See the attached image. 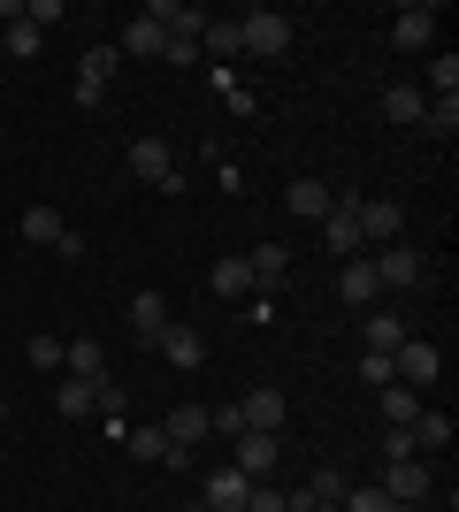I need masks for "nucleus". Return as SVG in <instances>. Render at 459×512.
Segmentation results:
<instances>
[{
  "label": "nucleus",
  "instance_id": "f257e3e1",
  "mask_svg": "<svg viewBox=\"0 0 459 512\" xmlns=\"http://www.w3.org/2000/svg\"><path fill=\"white\" fill-rule=\"evenodd\" d=\"M131 176H138V184H153V192H184V161H176V146H169V138H138V146H131Z\"/></svg>",
  "mask_w": 459,
  "mask_h": 512
},
{
  "label": "nucleus",
  "instance_id": "f03ea898",
  "mask_svg": "<svg viewBox=\"0 0 459 512\" xmlns=\"http://www.w3.org/2000/svg\"><path fill=\"white\" fill-rule=\"evenodd\" d=\"M238 39H245V54H253V62H284L299 31H291V16H276V8H253V16L238 23Z\"/></svg>",
  "mask_w": 459,
  "mask_h": 512
},
{
  "label": "nucleus",
  "instance_id": "7ed1b4c3",
  "mask_svg": "<svg viewBox=\"0 0 459 512\" xmlns=\"http://www.w3.org/2000/svg\"><path fill=\"white\" fill-rule=\"evenodd\" d=\"M352 222H360V245H398L406 237V207H391V199H352Z\"/></svg>",
  "mask_w": 459,
  "mask_h": 512
},
{
  "label": "nucleus",
  "instance_id": "20e7f679",
  "mask_svg": "<svg viewBox=\"0 0 459 512\" xmlns=\"http://www.w3.org/2000/svg\"><path fill=\"white\" fill-rule=\"evenodd\" d=\"M23 237H31V245H46V253H62V260L85 253V237L62 222V207H23Z\"/></svg>",
  "mask_w": 459,
  "mask_h": 512
},
{
  "label": "nucleus",
  "instance_id": "39448f33",
  "mask_svg": "<svg viewBox=\"0 0 459 512\" xmlns=\"http://www.w3.org/2000/svg\"><path fill=\"white\" fill-rule=\"evenodd\" d=\"M276 459H284V436H268V428H245L238 444H230V467H238L245 482H268Z\"/></svg>",
  "mask_w": 459,
  "mask_h": 512
},
{
  "label": "nucleus",
  "instance_id": "423d86ee",
  "mask_svg": "<svg viewBox=\"0 0 459 512\" xmlns=\"http://www.w3.org/2000/svg\"><path fill=\"white\" fill-rule=\"evenodd\" d=\"M437 375H444V352H437V344L406 337V344L391 352V383H406V390H429Z\"/></svg>",
  "mask_w": 459,
  "mask_h": 512
},
{
  "label": "nucleus",
  "instance_id": "0eeeda50",
  "mask_svg": "<svg viewBox=\"0 0 459 512\" xmlns=\"http://www.w3.org/2000/svg\"><path fill=\"white\" fill-rule=\"evenodd\" d=\"M368 260H375V283H383V291H414V283L429 276V260H421L406 237H398V245H383V253H368Z\"/></svg>",
  "mask_w": 459,
  "mask_h": 512
},
{
  "label": "nucleus",
  "instance_id": "6e6552de",
  "mask_svg": "<svg viewBox=\"0 0 459 512\" xmlns=\"http://www.w3.org/2000/svg\"><path fill=\"white\" fill-rule=\"evenodd\" d=\"M375 490L391 497V505H429V459H383Z\"/></svg>",
  "mask_w": 459,
  "mask_h": 512
},
{
  "label": "nucleus",
  "instance_id": "1a4fd4ad",
  "mask_svg": "<svg viewBox=\"0 0 459 512\" xmlns=\"http://www.w3.org/2000/svg\"><path fill=\"white\" fill-rule=\"evenodd\" d=\"M391 46H406V54L437 46V8H429V0H406V8L391 16Z\"/></svg>",
  "mask_w": 459,
  "mask_h": 512
},
{
  "label": "nucleus",
  "instance_id": "9d476101",
  "mask_svg": "<svg viewBox=\"0 0 459 512\" xmlns=\"http://www.w3.org/2000/svg\"><path fill=\"white\" fill-rule=\"evenodd\" d=\"M314 230H322V245H329L337 260H360V253H368V245H360V222H352V199H337V207H329Z\"/></svg>",
  "mask_w": 459,
  "mask_h": 512
},
{
  "label": "nucleus",
  "instance_id": "9b49d317",
  "mask_svg": "<svg viewBox=\"0 0 459 512\" xmlns=\"http://www.w3.org/2000/svg\"><path fill=\"white\" fill-rule=\"evenodd\" d=\"M245 490H253V482H245L238 467H215L199 482V512H245Z\"/></svg>",
  "mask_w": 459,
  "mask_h": 512
},
{
  "label": "nucleus",
  "instance_id": "f8f14e48",
  "mask_svg": "<svg viewBox=\"0 0 459 512\" xmlns=\"http://www.w3.org/2000/svg\"><path fill=\"white\" fill-rule=\"evenodd\" d=\"M245 268H253V299H276V283L291 276V253L268 237V245H253V253H245Z\"/></svg>",
  "mask_w": 459,
  "mask_h": 512
},
{
  "label": "nucleus",
  "instance_id": "ddd939ff",
  "mask_svg": "<svg viewBox=\"0 0 459 512\" xmlns=\"http://www.w3.org/2000/svg\"><path fill=\"white\" fill-rule=\"evenodd\" d=\"M115 62H123L115 46H92V54H85V69H77V107H100V100H108V77H115Z\"/></svg>",
  "mask_w": 459,
  "mask_h": 512
},
{
  "label": "nucleus",
  "instance_id": "4468645a",
  "mask_svg": "<svg viewBox=\"0 0 459 512\" xmlns=\"http://www.w3.org/2000/svg\"><path fill=\"white\" fill-rule=\"evenodd\" d=\"M238 413H245V428H268V436H284L291 398H284V390H245V398H238Z\"/></svg>",
  "mask_w": 459,
  "mask_h": 512
},
{
  "label": "nucleus",
  "instance_id": "2eb2a0df",
  "mask_svg": "<svg viewBox=\"0 0 459 512\" xmlns=\"http://www.w3.org/2000/svg\"><path fill=\"white\" fill-rule=\"evenodd\" d=\"M329 207H337V192L314 184V176H291V184H284V214H299V222H322Z\"/></svg>",
  "mask_w": 459,
  "mask_h": 512
},
{
  "label": "nucleus",
  "instance_id": "dca6fc26",
  "mask_svg": "<svg viewBox=\"0 0 459 512\" xmlns=\"http://www.w3.org/2000/svg\"><path fill=\"white\" fill-rule=\"evenodd\" d=\"M62 375H77V383H108V344H100V337L62 344Z\"/></svg>",
  "mask_w": 459,
  "mask_h": 512
},
{
  "label": "nucleus",
  "instance_id": "f3484780",
  "mask_svg": "<svg viewBox=\"0 0 459 512\" xmlns=\"http://www.w3.org/2000/svg\"><path fill=\"white\" fill-rule=\"evenodd\" d=\"M153 352H161L169 367H184V375H192V367L207 360V337H199V329H176V321H169V329L153 337Z\"/></svg>",
  "mask_w": 459,
  "mask_h": 512
},
{
  "label": "nucleus",
  "instance_id": "a211bd4d",
  "mask_svg": "<svg viewBox=\"0 0 459 512\" xmlns=\"http://www.w3.org/2000/svg\"><path fill=\"white\" fill-rule=\"evenodd\" d=\"M421 115H429V92H421V85H383V123L421 130Z\"/></svg>",
  "mask_w": 459,
  "mask_h": 512
},
{
  "label": "nucleus",
  "instance_id": "6ab92c4d",
  "mask_svg": "<svg viewBox=\"0 0 459 512\" xmlns=\"http://www.w3.org/2000/svg\"><path fill=\"white\" fill-rule=\"evenodd\" d=\"M207 283H215V299H230V306H245V299H253V268H245V253L215 260V268H207Z\"/></svg>",
  "mask_w": 459,
  "mask_h": 512
},
{
  "label": "nucleus",
  "instance_id": "aec40b11",
  "mask_svg": "<svg viewBox=\"0 0 459 512\" xmlns=\"http://www.w3.org/2000/svg\"><path fill=\"white\" fill-rule=\"evenodd\" d=\"M0 23H8V31H0V54H8V62H31V54H39V31L23 23V0H8Z\"/></svg>",
  "mask_w": 459,
  "mask_h": 512
},
{
  "label": "nucleus",
  "instance_id": "412c9836",
  "mask_svg": "<svg viewBox=\"0 0 459 512\" xmlns=\"http://www.w3.org/2000/svg\"><path fill=\"white\" fill-rule=\"evenodd\" d=\"M337 291H345V306H375L383 299V283H375V260H345V276H337Z\"/></svg>",
  "mask_w": 459,
  "mask_h": 512
},
{
  "label": "nucleus",
  "instance_id": "4be33fe9",
  "mask_svg": "<svg viewBox=\"0 0 459 512\" xmlns=\"http://www.w3.org/2000/svg\"><path fill=\"white\" fill-rule=\"evenodd\" d=\"M54 413H62V421H92V413H100V383H77V375H62V390H54Z\"/></svg>",
  "mask_w": 459,
  "mask_h": 512
},
{
  "label": "nucleus",
  "instance_id": "5701e85b",
  "mask_svg": "<svg viewBox=\"0 0 459 512\" xmlns=\"http://www.w3.org/2000/svg\"><path fill=\"white\" fill-rule=\"evenodd\" d=\"M360 337H368V352H398V344L414 337V329H406V314H391V306H383V314L360 321Z\"/></svg>",
  "mask_w": 459,
  "mask_h": 512
},
{
  "label": "nucleus",
  "instance_id": "b1692460",
  "mask_svg": "<svg viewBox=\"0 0 459 512\" xmlns=\"http://www.w3.org/2000/svg\"><path fill=\"white\" fill-rule=\"evenodd\" d=\"M406 436H414V451H452V413H437V406H421V413H414V428H406Z\"/></svg>",
  "mask_w": 459,
  "mask_h": 512
},
{
  "label": "nucleus",
  "instance_id": "393cba45",
  "mask_svg": "<svg viewBox=\"0 0 459 512\" xmlns=\"http://www.w3.org/2000/svg\"><path fill=\"white\" fill-rule=\"evenodd\" d=\"M131 329H138V344H153L161 329H169V299H161V291H138L131 299Z\"/></svg>",
  "mask_w": 459,
  "mask_h": 512
},
{
  "label": "nucleus",
  "instance_id": "a878e982",
  "mask_svg": "<svg viewBox=\"0 0 459 512\" xmlns=\"http://www.w3.org/2000/svg\"><path fill=\"white\" fill-rule=\"evenodd\" d=\"M131 451H138V459H161V467H192V451H176L169 436H161V421H153V428H131Z\"/></svg>",
  "mask_w": 459,
  "mask_h": 512
},
{
  "label": "nucleus",
  "instance_id": "bb28decb",
  "mask_svg": "<svg viewBox=\"0 0 459 512\" xmlns=\"http://www.w3.org/2000/svg\"><path fill=\"white\" fill-rule=\"evenodd\" d=\"M161 46H169V31H161V23H123V39H115V54H138V62H153V54H161Z\"/></svg>",
  "mask_w": 459,
  "mask_h": 512
},
{
  "label": "nucleus",
  "instance_id": "cd10ccee",
  "mask_svg": "<svg viewBox=\"0 0 459 512\" xmlns=\"http://www.w3.org/2000/svg\"><path fill=\"white\" fill-rule=\"evenodd\" d=\"M161 436H169L176 451H199V436H207V413H199V406H176L169 421H161Z\"/></svg>",
  "mask_w": 459,
  "mask_h": 512
},
{
  "label": "nucleus",
  "instance_id": "c85d7f7f",
  "mask_svg": "<svg viewBox=\"0 0 459 512\" xmlns=\"http://www.w3.org/2000/svg\"><path fill=\"white\" fill-rule=\"evenodd\" d=\"M429 100H459V54H429V77H421Z\"/></svg>",
  "mask_w": 459,
  "mask_h": 512
},
{
  "label": "nucleus",
  "instance_id": "c756f323",
  "mask_svg": "<svg viewBox=\"0 0 459 512\" xmlns=\"http://www.w3.org/2000/svg\"><path fill=\"white\" fill-rule=\"evenodd\" d=\"M414 413H421V390L383 383V428H414Z\"/></svg>",
  "mask_w": 459,
  "mask_h": 512
},
{
  "label": "nucleus",
  "instance_id": "7c9ffc66",
  "mask_svg": "<svg viewBox=\"0 0 459 512\" xmlns=\"http://www.w3.org/2000/svg\"><path fill=\"white\" fill-rule=\"evenodd\" d=\"M199 46H207V54H215L222 69H230V62H245V39H238V23H207V31H199Z\"/></svg>",
  "mask_w": 459,
  "mask_h": 512
},
{
  "label": "nucleus",
  "instance_id": "2f4dec72",
  "mask_svg": "<svg viewBox=\"0 0 459 512\" xmlns=\"http://www.w3.org/2000/svg\"><path fill=\"white\" fill-rule=\"evenodd\" d=\"M62 344H69V337H54V329H39V337L23 344V352H31V367H39V375H62Z\"/></svg>",
  "mask_w": 459,
  "mask_h": 512
},
{
  "label": "nucleus",
  "instance_id": "473e14b6",
  "mask_svg": "<svg viewBox=\"0 0 459 512\" xmlns=\"http://www.w3.org/2000/svg\"><path fill=\"white\" fill-rule=\"evenodd\" d=\"M306 490L322 497V505H337V497L352 490V474H345V467H314V482H306Z\"/></svg>",
  "mask_w": 459,
  "mask_h": 512
},
{
  "label": "nucleus",
  "instance_id": "72a5a7b5",
  "mask_svg": "<svg viewBox=\"0 0 459 512\" xmlns=\"http://www.w3.org/2000/svg\"><path fill=\"white\" fill-rule=\"evenodd\" d=\"M421 130H429V138H452V130H459V100H429Z\"/></svg>",
  "mask_w": 459,
  "mask_h": 512
},
{
  "label": "nucleus",
  "instance_id": "f704fd0d",
  "mask_svg": "<svg viewBox=\"0 0 459 512\" xmlns=\"http://www.w3.org/2000/svg\"><path fill=\"white\" fill-rule=\"evenodd\" d=\"M62 16H69L62 0H23V23H31V31H39V39H46V23H62Z\"/></svg>",
  "mask_w": 459,
  "mask_h": 512
},
{
  "label": "nucleus",
  "instance_id": "c9c22d12",
  "mask_svg": "<svg viewBox=\"0 0 459 512\" xmlns=\"http://www.w3.org/2000/svg\"><path fill=\"white\" fill-rule=\"evenodd\" d=\"M245 512H291V505H284L276 482H253V490H245Z\"/></svg>",
  "mask_w": 459,
  "mask_h": 512
},
{
  "label": "nucleus",
  "instance_id": "e433bc0d",
  "mask_svg": "<svg viewBox=\"0 0 459 512\" xmlns=\"http://www.w3.org/2000/svg\"><path fill=\"white\" fill-rule=\"evenodd\" d=\"M360 383H368V390L391 383V352H368V360H360Z\"/></svg>",
  "mask_w": 459,
  "mask_h": 512
},
{
  "label": "nucleus",
  "instance_id": "4c0bfd02",
  "mask_svg": "<svg viewBox=\"0 0 459 512\" xmlns=\"http://www.w3.org/2000/svg\"><path fill=\"white\" fill-rule=\"evenodd\" d=\"M207 428H215V436H230V444H238V436H245V413H238V406H222V413H207Z\"/></svg>",
  "mask_w": 459,
  "mask_h": 512
},
{
  "label": "nucleus",
  "instance_id": "58836bf2",
  "mask_svg": "<svg viewBox=\"0 0 459 512\" xmlns=\"http://www.w3.org/2000/svg\"><path fill=\"white\" fill-rule=\"evenodd\" d=\"M161 62H169V69H192L199 62V39H169V46H161Z\"/></svg>",
  "mask_w": 459,
  "mask_h": 512
},
{
  "label": "nucleus",
  "instance_id": "ea45409f",
  "mask_svg": "<svg viewBox=\"0 0 459 512\" xmlns=\"http://www.w3.org/2000/svg\"><path fill=\"white\" fill-rule=\"evenodd\" d=\"M383 459H421V451H414V436H406V428H383Z\"/></svg>",
  "mask_w": 459,
  "mask_h": 512
},
{
  "label": "nucleus",
  "instance_id": "a19ab883",
  "mask_svg": "<svg viewBox=\"0 0 459 512\" xmlns=\"http://www.w3.org/2000/svg\"><path fill=\"white\" fill-rule=\"evenodd\" d=\"M306 512H345V505H322V497H314V505H306Z\"/></svg>",
  "mask_w": 459,
  "mask_h": 512
}]
</instances>
